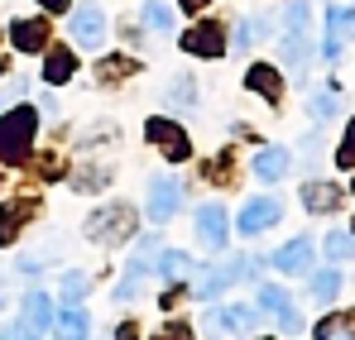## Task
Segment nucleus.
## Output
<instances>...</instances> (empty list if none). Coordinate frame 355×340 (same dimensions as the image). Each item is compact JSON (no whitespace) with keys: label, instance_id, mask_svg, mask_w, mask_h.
Masks as SVG:
<instances>
[{"label":"nucleus","instance_id":"nucleus-43","mask_svg":"<svg viewBox=\"0 0 355 340\" xmlns=\"http://www.w3.org/2000/svg\"><path fill=\"white\" fill-rule=\"evenodd\" d=\"M351 230H355V226H351Z\"/></svg>","mask_w":355,"mask_h":340},{"label":"nucleus","instance_id":"nucleus-28","mask_svg":"<svg viewBox=\"0 0 355 340\" xmlns=\"http://www.w3.org/2000/svg\"><path fill=\"white\" fill-rule=\"evenodd\" d=\"M307 111L317 115V120H331V115L341 111V96H336V82H331V91H312V96H307Z\"/></svg>","mask_w":355,"mask_h":340},{"label":"nucleus","instance_id":"nucleus-36","mask_svg":"<svg viewBox=\"0 0 355 340\" xmlns=\"http://www.w3.org/2000/svg\"><path fill=\"white\" fill-rule=\"evenodd\" d=\"M29 336V331H24V326H19V321H15V326H5V331H0V340H24Z\"/></svg>","mask_w":355,"mask_h":340},{"label":"nucleus","instance_id":"nucleus-39","mask_svg":"<svg viewBox=\"0 0 355 340\" xmlns=\"http://www.w3.org/2000/svg\"><path fill=\"white\" fill-rule=\"evenodd\" d=\"M178 5H182V10L192 15V10H202V5H211V0H178Z\"/></svg>","mask_w":355,"mask_h":340},{"label":"nucleus","instance_id":"nucleus-3","mask_svg":"<svg viewBox=\"0 0 355 340\" xmlns=\"http://www.w3.org/2000/svg\"><path fill=\"white\" fill-rule=\"evenodd\" d=\"M159 235H144L139 240V249H135V259H130V269H125V278H120V287H116V302H130L135 292H139V283L154 274V259H159Z\"/></svg>","mask_w":355,"mask_h":340},{"label":"nucleus","instance_id":"nucleus-27","mask_svg":"<svg viewBox=\"0 0 355 340\" xmlns=\"http://www.w3.org/2000/svg\"><path fill=\"white\" fill-rule=\"evenodd\" d=\"M307 292H312L317 302H336V297H341V274H336V269H322V274H312Z\"/></svg>","mask_w":355,"mask_h":340},{"label":"nucleus","instance_id":"nucleus-41","mask_svg":"<svg viewBox=\"0 0 355 340\" xmlns=\"http://www.w3.org/2000/svg\"><path fill=\"white\" fill-rule=\"evenodd\" d=\"M351 192H355V182H351Z\"/></svg>","mask_w":355,"mask_h":340},{"label":"nucleus","instance_id":"nucleus-11","mask_svg":"<svg viewBox=\"0 0 355 340\" xmlns=\"http://www.w3.org/2000/svg\"><path fill=\"white\" fill-rule=\"evenodd\" d=\"M72 44H82V48H101L106 44V15H101V5H77L72 10Z\"/></svg>","mask_w":355,"mask_h":340},{"label":"nucleus","instance_id":"nucleus-29","mask_svg":"<svg viewBox=\"0 0 355 340\" xmlns=\"http://www.w3.org/2000/svg\"><path fill=\"white\" fill-rule=\"evenodd\" d=\"M312 24V5L307 0H284V29H307Z\"/></svg>","mask_w":355,"mask_h":340},{"label":"nucleus","instance_id":"nucleus-18","mask_svg":"<svg viewBox=\"0 0 355 340\" xmlns=\"http://www.w3.org/2000/svg\"><path fill=\"white\" fill-rule=\"evenodd\" d=\"M288 172H293V154H288V149L269 144V149L254 154V177H259V182H279V177H288Z\"/></svg>","mask_w":355,"mask_h":340},{"label":"nucleus","instance_id":"nucleus-26","mask_svg":"<svg viewBox=\"0 0 355 340\" xmlns=\"http://www.w3.org/2000/svg\"><path fill=\"white\" fill-rule=\"evenodd\" d=\"M139 19H144V29H149V34H173V10H168V5H159V0H144Z\"/></svg>","mask_w":355,"mask_h":340},{"label":"nucleus","instance_id":"nucleus-24","mask_svg":"<svg viewBox=\"0 0 355 340\" xmlns=\"http://www.w3.org/2000/svg\"><path fill=\"white\" fill-rule=\"evenodd\" d=\"M29 211H34V202H29V197H19V202H10V206L0 211V244H10V240H15V230H19V221H24Z\"/></svg>","mask_w":355,"mask_h":340},{"label":"nucleus","instance_id":"nucleus-34","mask_svg":"<svg viewBox=\"0 0 355 340\" xmlns=\"http://www.w3.org/2000/svg\"><path fill=\"white\" fill-rule=\"evenodd\" d=\"M125 72H135V62H101V77H125Z\"/></svg>","mask_w":355,"mask_h":340},{"label":"nucleus","instance_id":"nucleus-33","mask_svg":"<svg viewBox=\"0 0 355 340\" xmlns=\"http://www.w3.org/2000/svg\"><path fill=\"white\" fill-rule=\"evenodd\" d=\"M154 340H192V331H187V321H168Z\"/></svg>","mask_w":355,"mask_h":340},{"label":"nucleus","instance_id":"nucleus-35","mask_svg":"<svg viewBox=\"0 0 355 340\" xmlns=\"http://www.w3.org/2000/svg\"><path fill=\"white\" fill-rule=\"evenodd\" d=\"M19 91H24V82H10V87H5V91H0V111H5V106H10V101H15V96H19Z\"/></svg>","mask_w":355,"mask_h":340},{"label":"nucleus","instance_id":"nucleus-23","mask_svg":"<svg viewBox=\"0 0 355 340\" xmlns=\"http://www.w3.org/2000/svg\"><path fill=\"white\" fill-rule=\"evenodd\" d=\"M72 72H77V53L72 48H49V57H44V82L49 87H62V82H72Z\"/></svg>","mask_w":355,"mask_h":340},{"label":"nucleus","instance_id":"nucleus-7","mask_svg":"<svg viewBox=\"0 0 355 340\" xmlns=\"http://www.w3.org/2000/svg\"><path fill=\"white\" fill-rule=\"evenodd\" d=\"M197 240H202V249H211V254H221L226 249V235H231V216H226V206L221 202H207V206H197Z\"/></svg>","mask_w":355,"mask_h":340},{"label":"nucleus","instance_id":"nucleus-42","mask_svg":"<svg viewBox=\"0 0 355 340\" xmlns=\"http://www.w3.org/2000/svg\"><path fill=\"white\" fill-rule=\"evenodd\" d=\"M29 340H34V336H29Z\"/></svg>","mask_w":355,"mask_h":340},{"label":"nucleus","instance_id":"nucleus-22","mask_svg":"<svg viewBox=\"0 0 355 340\" xmlns=\"http://www.w3.org/2000/svg\"><path fill=\"white\" fill-rule=\"evenodd\" d=\"M245 87H250L254 96H264V101H279V96H284V82H279V72H274L269 62H254V67L245 72Z\"/></svg>","mask_w":355,"mask_h":340},{"label":"nucleus","instance_id":"nucleus-31","mask_svg":"<svg viewBox=\"0 0 355 340\" xmlns=\"http://www.w3.org/2000/svg\"><path fill=\"white\" fill-rule=\"evenodd\" d=\"M168 101H178V106H192V101H197V87H192V77H173V87H168Z\"/></svg>","mask_w":355,"mask_h":340},{"label":"nucleus","instance_id":"nucleus-32","mask_svg":"<svg viewBox=\"0 0 355 340\" xmlns=\"http://www.w3.org/2000/svg\"><path fill=\"white\" fill-rule=\"evenodd\" d=\"M336 163H341V168H355V120L346 125V134H341V149H336Z\"/></svg>","mask_w":355,"mask_h":340},{"label":"nucleus","instance_id":"nucleus-40","mask_svg":"<svg viewBox=\"0 0 355 340\" xmlns=\"http://www.w3.org/2000/svg\"><path fill=\"white\" fill-rule=\"evenodd\" d=\"M0 72H5V57H0Z\"/></svg>","mask_w":355,"mask_h":340},{"label":"nucleus","instance_id":"nucleus-25","mask_svg":"<svg viewBox=\"0 0 355 340\" xmlns=\"http://www.w3.org/2000/svg\"><path fill=\"white\" fill-rule=\"evenodd\" d=\"M322 249H327V259H331V264L355 259V230H331V235L322 240Z\"/></svg>","mask_w":355,"mask_h":340},{"label":"nucleus","instance_id":"nucleus-2","mask_svg":"<svg viewBox=\"0 0 355 340\" xmlns=\"http://www.w3.org/2000/svg\"><path fill=\"white\" fill-rule=\"evenodd\" d=\"M34 134H39V111H34V106L5 111L0 115V159H5V163H24Z\"/></svg>","mask_w":355,"mask_h":340},{"label":"nucleus","instance_id":"nucleus-6","mask_svg":"<svg viewBox=\"0 0 355 340\" xmlns=\"http://www.w3.org/2000/svg\"><path fill=\"white\" fill-rule=\"evenodd\" d=\"M130 230H135V211L120 206V202H116V206H106V211H96V216L87 221V235H92L96 244H120Z\"/></svg>","mask_w":355,"mask_h":340},{"label":"nucleus","instance_id":"nucleus-4","mask_svg":"<svg viewBox=\"0 0 355 340\" xmlns=\"http://www.w3.org/2000/svg\"><path fill=\"white\" fill-rule=\"evenodd\" d=\"M254 326H259V307H245V302L216 307L207 316V336H254Z\"/></svg>","mask_w":355,"mask_h":340},{"label":"nucleus","instance_id":"nucleus-16","mask_svg":"<svg viewBox=\"0 0 355 340\" xmlns=\"http://www.w3.org/2000/svg\"><path fill=\"white\" fill-rule=\"evenodd\" d=\"M302 206L312 216H331V211H341V187L336 182H302Z\"/></svg>","mask_w":355,"mask_h":340},{"label":"nucleus","instance_id":"nucleus-1","mask_svg":"<svg viewBox=\"0 0 355 340\" xmlns=\"http://www.w3.org/2000/svg\"><path fill=\"white\" fill-rule=\"evenodd\" d=\"M259 269H264L259 254H231L226 264L202 269V278H192V292H197V297H216V292H226L231 283H250Z\"/></svg>","mask_w":355,"mask_h":340},{"label":"nucleus","instance_id":"nucleus-19","mask_svg":"<svg viewBox=\"0 0 355 340\" xmlns=\"http://www.w3.org/2000/svg\"><path fill=\"white\" fill-rule=\"evenodd\" d=\"M154 274H159L164 283H187L197 269H192V254H187V249H159V259H154Z\"/></svg>","mask_w":355,"mask_h":340},{"label":"nucleus","instance_id":"nucleus-20","mask_svg":"<svg viewBox=\"0 0 355 340\" xmlns=\"http://www.w3.org/2000/svg\"><path fill=\"white\" fill-rule=\"evenodd\" d=\"M53 331H58V340H87L92 336V321H87V312L77 302H67L62 312H53Z\"/></svg>","mask_w":355,"mask_h":340},{"label":"nucleus","instance_id":"nucleus-21","mask_svg":"<svg viewBox=\"0 0 355 340\" xmlns=\"http://www.w3.org/2000/svg\"><path fill=\"white\" fill-rule=\"evenodd\" d=\"M10 39H15L19 53H34V48L49 44V24H44V19H15V24H10Z\"/></svg>","mask_w":355,"mask_h":340},{"label":"nucleus","instance_id":"nucleus-12","mask_svg":"<svg viewBox=\"0 0 355 340\" xmlns=\"http://www.w3.org/2000/svg\"><path fill=\"white\" fill-rule=\"evenodd\" d=\"M259 312H274V316H279V326H284L288 336H297V331H302V316H297L293 297H288L279 283H259Z\"/></svg>","mask_w":355,"mask_h":340},{"label":"nucleus","instance_id":"nucleus-13","mask_svg":"<svg viewBox=\"0 0 355 340\" xmlns=\"http://www.w3.org/2000/svg\"><path fill=\"white\" fill-rule=\"evenodd\" d=\"M279 216H284L279 197H250V206L240 211V235H259V230L279 226Z\"/></svg>","mask_w":355,"mask_h":340},{"label":"nucleus","instance_id":"nucleus-30","mask_svg":"<svg viewBox=\"0 0 355 340\" xmlns=\"http://www.w3.org/2000/svg\"><path fill=\"white\" fill-rule=\"evenodd\" d=\"M87 292H92V278L87 274H62V297L67 302H82Z\"/></svg>","mask_w":355,"mask_h":340},{"label":"nucleus","instance_id":"nucleus-5","mask_svg":"<svg viewBox=\"0 0 355 340\" xmlns=\"http://www.w3.org/2000/svg\"><path fill=\"white\" fill-rule=\"evenodd\" d=\"M178 206H182V182H178L173 172H154V177H149V221H154V226L173 221Z\"/></svg>","mask_w":355,"mask_h":340},{"label":"nucleus","instance_id":"nucleus-38","mask_svg":"<svg viewBox=\"0 0 355 340\" xmlns=\"http://www.w3.org/2000/svg\"><path fill=\"white\" fill-rule=\"evenodd\" d=\"M34 5H44L49 15H62V10H67V0H34Z\"/></svg>","mask_w":355,"mask_h":340},{"label":"nucleus","instance_id":"nucleus-14","mask_svg":"<svg viewBox=\"0 0 355 340\" xmlns=\"http://www.w3.org/2000/svg\"><path fill=\"white\" fill-rule=\"evenodd\" d=\"M279 48H284V62H288V72H293V77H307V67H312V57H317L312 39H307V29H288Z\"/></svg>","mask_w":355,"mask_h":340},{"label":"nucleus","instance_id":"nucleus-37","mask_svg":"<svg viewBox=\"0 0 355 340\" xmlns=\"http://www.w3.org/2000/svg\"><path fill=\"white\" fill-rule=\"evenodd\" d=\"M116 340H139V326H135V321H125V326L116 331Z\"/></svg>","mask_w":355,"mask_h":340},{"label":"nucleus","instance_id":"nucleus-15","mask_svg":"<svg viewBox=\"0 0 355 340\" xmlns=\"http://www.w3.org/2000/svg\"><path fill=\"white\" fill-rule=\"evenodd\" d=\"M312 259H317V249H312V240H288L279 254H274V269L279 274H312Z\"/></svg>","mask_w":355,"mask_h":340},{"label":"nucleus","instance_id":"nucleus-17","mask_svg":"<svg viewBox=\"0 0 355 340\" xmlns=\"http://www.w3.org/2000/svg\"><path fill=\"white\" fill-rule=\"evenodd\" d=\"M19 326L29 331V336H39V331H49L53 326V302H49V292H29L24 297V312H19Z\"/></svg>","mask_w":355,"mask_h":340},{"label":"nucleus","instance_id":"nucleus-9","mask_svg":"<svg viewBox=\"0 0 355 340\" xmlns=\"http://www.w3.org/2000/svg\"><path fill=\"white\" fill-rule=\"evenodd\" d=\"M182 48L197 57H226V24L221 19H202L182 34Z\"/></svg>","mask_w":355,"mask_h":340},{"label":"nucleus","instance_id":"nucleus-8","mask_svg":"<svg viewBox=\"0 0 355 340\" xmlns=\"http://www.w3.org/2000/svg\"><path fill=\"white\" fill-rule=\"evenodd\" d=\"M144 139H149V144H159V149H164V159H173V163H182V159L192 154L187 129H182L178 120H144Z\"/></svg>","mask_w":355,"mask_h":340},{"label":"nucleus","instance_id":"nucleus-10","mask_svg":"<svg viewBox=\"0 0 355 340\" xmlns=\"http://www.w3.org/2000/svg\"><path fill=\"white\" fill-rule=\"evenodd\" d=\"M355 39V10L351 5H331L327 10V39H322V57H341V48Z\"/></svg>","mask_w":355,"mask_h":340}]
</instances>
